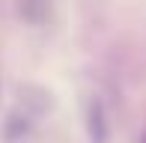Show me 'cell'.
Masks as SVG:
<instances>
[{"label":"cell","mask_w":146,"mask_h":143,"mask_svg":"<svg viewBox=\"0 0 146 143\" xmlns=\"http://www.w3.org/2000/svg\"><path fill=\"white\" fill-rule=\"evenodd\" d=\"M143 143H146V137H143Z\"/></svg>","instance_id":"7a4b0ae2"},{"label":"cell","mask_w":146,"mask_h":143,"mask_svg":"<svg viewBox=\"0 0 146 143\" xmlns=\"http://www.w3.org/2000/svg\"><path fill=\"white\" fill-rule=\"evenodd\" d=\"M90 134L96 143H104V107L98 99L90 101Z\"/></svg>","instance_id":"6da1fadb"}]
</instances>
